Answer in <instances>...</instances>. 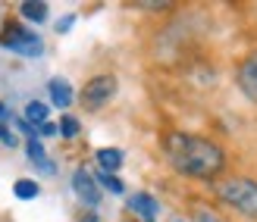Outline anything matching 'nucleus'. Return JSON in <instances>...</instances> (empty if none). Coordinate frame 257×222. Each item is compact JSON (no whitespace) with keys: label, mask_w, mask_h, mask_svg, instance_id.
Listing matches in <instances>:
<instances>
[{"label":"nucleus","mask_w":257,"mask_h":222,"mask_svg":"<svg viewBox=\"0 0 257 222\" xmlns=\"http://www.w3.org/2000/svg\"><path fill=\"white\" fill-rule=\"evenodd\" d=\"M163 153L179 175L210 181L226 169V150L210 138L188 135V132H170L163 138Z\"/></svg>","instance_id":"obj_1"},{"label":"nucleus","mask_w":257,"mask_h":222,"mask_svg":"<svg viewBox=\"0 0 257 222\" xmlns=\"http://www.w3.org/2000/svg\"><path fill=\"white\" fill-rule=\"evenodd\" d=\"M216 197H220L229 210L241 213L245 219H257V181L245 175H232L223 178L216 185Z\"/></svg>","instance_id":"obj_2"},{"label":"nucleus","mask_w":257,"mask_h":222,"mask_svg":"<svg viewBox=\"0 0 257 222\" xmlns=\"http://www.w3.org/2000/svg\"><path fill=\"white\" fill-rule=\"evenodd\" d=\"M0 47L13 50V54H19V57H41V50H44L41 38H38L35 32H29L25 25H19V22H7L4 25Z\"/></svg>","instance_id":"obj_3"},{"label":"nucleus","mask_w":257,"mask_h":222,"mask_svg":"<svg viewBox=\"0 0 257 222\" xmlns=\"http://www.w3.org/2000/svg\"><path fill=\"white\" fill-rule=\"evenodd\" d=\"M113 94H116V78L113 75H94L91 82L82 88V103H85V110H100L113 100Z\"/></svg>","instance_id":"obj_4"},{"label":"nucleus","mask_w":257,"mask_h":222,"mask_svg":"<svg viewBox=\"0 0 257 222\" xmlns=\"http://www.w3.org/2000/svg\"><path fill=\"white\" fill-rule=\"evenodd\" d=\"M72 191L79 194V200L88 203V206H97L100 203V188H97V178L88 172L85 166H79L72 172Z\"/></svg>","instance_id":"obj_5"},{"label":"nucleus","mask_w":257,"mask_h":222,"mask_svg":"<svg viewBox=\"0 0 257 222\" xmlns=\"http://www.w3.org/2000/svg\"><path fill=\"white\" fill-rule=\"evenodd\" d=\"M235 82H238V91H241V94H245L251 103H257V54H251V57L241 60Z\"/></svg>","instance_id":"obj_6"},{"label":"nucleus","mask_w":257,"mask_h":222,"mask_svg":"<svg viewBox=\"0 0 257 222\" xmlns=\"http://www.w3.org/2000/svg\"><path fill=\"white\" fill-rule=\"evenodd\" d=\"M128 206H132V213H138L145 222H154V216H157V200H154L151 194H145V191L132 194V197H128Z\"/></svg>","instance_id":"obj_7"},{"label":"nucleus","mask_w":257,"mask_h":222,"mask_svg":"<svg viewBox=\"0 0 257 222\" xmlns=\"http://www.w3.org/2000/svg\"><path fill=\"white\" fill-rule=\"evenodd\" d=\"M50 103L60 107V110H66L72 103V88H69L66 78H54V82H50Z\"/></svg>","instance_id":"obj_8"},{"label":"nucleus","mask_w":257,"mask_h":222,"mask_svg":"<svg viewBox=\"0 0 257 222\" xmlns=\"http://www.w3.org/2000/svg\"><path fill=\"white\" fill-rule=\"evenodd\" d=\"M94 156H97V163L104 166V172H113V175H116V169L122 166V150H116V147H100Z\"/></svg>","instance_id":"obj_9"},{"label":"nucleus","mask_w":257,"mask_h":222,"mask_svg":"<svg viewBox=\"0 0 257 222\" xmlns=\"http://www.w3.org/2000/svg\"><path fill=\"white\" fill-rule=\"evenodd\" d=\"M19 13H22L29 22H44V19H47V4H44V0H22V4H19Z\"/></svg>","instance_id":"obj_10"},{"label":"nucleus","mask_w":257,"mask_h":222,"mask_svg":"<svg viewBox=\"0 0 257 222\" xmlns=\"http://www.w3.org/2000/svg\"><path fill=\"white\" fill-rule=\"evenodd\" d=\"M29 160L35 166H41L44 172H54V163H47V153H44V147H41L38 138H29Z\"/></svg>","instance_id":"obj_11"},{"label":"nucleus","mask_w":257,"mask_h":222,"mask_svg":"<svg viewBox=\"0 0 257 222\" xmlns=\"http://www.w3.org/2000/svg\"><path fill=\"white\" fill-rule=\"evenodd\" d=\"M47 113H50V107H47V103H41V100H32L29 107H25V119H29V125L35 122L38 128H41V125L47 122Z\"/></svg>","instance_id":"obj_12"},{"label":"nucleus","mask_w":257,"mask_h":222,"mask_svg":"<svg viewBox=\"0 0 257 222\" xmlns=\"http://www.w3.org/2000/svg\"><path fill=\"white\" fill-rule=\"evenodd\" d=\"M13 194H16L19 200H35L38 194H41V188H38V181H32V178H19L16 185H13Z\"/></svg>","instance_id":"obj_13"},{"label":"nucleus","mask_w":257,"mask_h":222,"mask_svg":"<svg viewBox=\"0 0 257 222\" xmlns=\"http://www.w3.org/2000/svg\"><path fill=\"white\" fill-rule=\"evenodd\" d=\"M97 181H100V185H104L107 191H113V194H122V191H125V185H122V181L113 175V172H100V175H97Z\"/></svg>","instance_id":"obj_14"},{"label":"nucleus","mask_w":257,"mask_h":222,"mask_svg":"<svg viewBox=\"0 0 257 222\" xmlns=\"http://www.w3.org/2000/svg\"><path fill=\"white\" fill-rule=\"evenodd\" d=\"M79 119H75V116H63V119H60V135L63 138H75V135H79Z\"/></svg>","instance_id":"obj_15"},{"label":"nucleus","mask_w":257,"mask_h":222,"mask_svg":"<svg viewBox=\"0 0 257 222\" xmlns=\"http://www.w3.org/2000/svg\"><path fill=\"white\" fill-rule=\"evenodd\" d=\"M72 22H75V16H66V19H60V22H57V32H60V35H66V32L72 29Z\"/></svg>","instance_id":"obj_16"},{"label":"nucleus","mask_w":257,"mask_h":222,"mask_svg":"<svg viewBox=\"0 0 257 222\" xmlns=\"http://www.w3.org/2000/svg\"><path fill=\"white\" fill-rule=\"evenodd\" d=\"M41 135H60V125H54V122H44V125H41Z\"/></svg>","instance_id":"obj_17"},{"label":"nucleus","mask_w":257,"mask_h":222,"mask_svg":"<svg viewBox=\"0 0 257 222\" xmlns=\"http://www.w3.org/2000/svg\"><path fill=\"white\" fill-rule=\"evenodd\" d=\"M0 141H4V144H10V147L16 144V138H13V135L7 132V128H4V125H0Z\"/></svg>","instance_id":"obj_18"},{"label":"nucleus","mask_w":257,"mask_h":222,"mask_svg":"<svg viewBox=\"0 0 257 222\" xmlns=\"http://www.w3.org/2000/svg\"><path fill=\"white\" fill-rule=\"evenodd\" d=\"M135 7H145V10H166L170 4H163V0H160V4H151V0H145V4H135Z\"/></svg>","instance_id":"obj_19"},{"label":"nucleus","mask_w":257,"mask_h":222,"mask_svg":"<svg viewBox=\"0 0 257 222\" xmlns=\"http://www.w3.org/2000/svg\"><path fill=\"white\" fill-rule=\"evenodd\" d=\"M198 222H220V219H216L213 213H207V210H201L198 213Z\"/></svg>","instance_id":"obj_20"},{"label":"nucleus","mask_w":257,"mask_h":222,"mask_svg":"<svg viewBox=\"0 0 257 222\" xmlns=\"http://www.w3.org/2000/svg\"><path fill=\"white\" fill-rule=\"evenodd\" d=\"M4 116H7V107H4V103H0V119H4Z\"/></svg>","instance_id":"obj_21"}]
</instances>
